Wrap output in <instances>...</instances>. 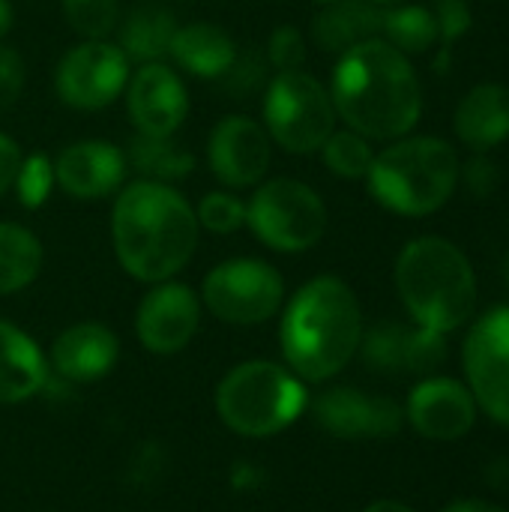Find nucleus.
<instances>
[{
    "label": "nucleus",
    "mask_w": 509,
    "mask_h": 512,
    "mask_svg": "<svg viewBox=\"0 0 509 512\" xmlns=\"http://www.w3.org/2000/svg\"><path fill=\"white\" fill-rule=\"evenodd\" d=\"M273 141L264 123L246 114L222 117L207 138L210 174L228 189H255L270 168Z\"/></svg>",
    "instance_id": "ddd939ff"
},
{
    "label": "nucleus",
    "mask_w": 509,
    "mask_h": 512,
    "mask_svg": "<svg viewBox=\"0 0 509 512\" xmlns=\"http://www.w3.org/2000/svg\"><path fill=\"white\" fill-rule=\"evenodd\" d=\"M240 48L234 42V36L213 24V21H189V24H177L168 57L189 72L192 78L201 81H219L237 60Z\"/></svg>",
    "instance_id": "412c9836"
},
{
    "label": "nucleus",
    "mask_w": 509,
    "mask_h": 512,
    "mask_svg": "<svg viewBox=\"0 0 509 512\" xmlns=\"http://www.w3.org/2000/svg\"><path fill=\"white\" fill-rule=\"evenodd\" d=\"M315 420L336 438H387L402 429V408L393 399L354 387H333L315 399Z\"/></svg>",
    "instance_id": "dca6fc26"
},
{
    "label": "nucleus",
    "mask_w": 509,
    "mask_h": 512,
    "mask_svg": "<svg viewBox=\"0 0 509 512\" xmlns=\"http://www.w3.org/2000/svg\"><path fill=\"white\" fill-rule=\"evenodd\" d=\"M267 60L276 72H294L306 63V39L294 24H279L267 39Z\"/></svg>",
    "instance_id": "473e14b6"
},
{
    "label": "nucleus",
    "mask_w": 509,
    "mask_h": 512,
    "mask_svg": "<svg viewBox=\"0 0 509 512\" xmlns=\"http://www.w3.org/2000/svg\"><path fill=\"white\" fill-rule=\"evenodd\" d=\"M129 57L111 39H81L54 69V93L75 111H102L126 90Z\"/></svg>",
    "instance_id": "9d476101"
},
{
    "label": "nucleus",
    "mask_w": 509,
    "mask_h": 512,
    "mask_svg": "<svg viewBox=\"0 0 509 512\" xmlns=\"http://www.w3.org/2000/svg\"><path fill=\"white\" fill-rule=\"evenodd\" d=\"M177 30V18L168 6L156 0H144L132 6L120 21H117V45L129 57V63H156L168 57L171 39Z\"/></svg>",
    "instance_id": "4be33fe9"
},
{
    "label": "nucleus",
    "mask_w": 509,
    "mask_h": 512,
    "mask_svg": "<svg viewBox=\"0 0 509 512\" xmlns=\"http://www.w3.org/2000/svg\"><path fill=\"white\" fill-rule=\"evenodd\" d=\"M366 3H372V6H378V9H390V6H399V3H405V0H366Z\"/></svg>",
    "instance_id": "a19ab883"
},
{
    "label": "nucleus",
    "mask_w": 509,
    "mask_h": 512,
    "mask_svg": "<svg viewBox=\"0 0 509 512\" xmlns=\"http://www.w3.org/2000/svg\"><path fill=\"white\" fill-rule=\"evenodd\" d=\"M264 129L285 153H318L336 129L330 90L309 72H276L264 87Z\"/></svg>",
    "instance_id": "6e6552de"
},
{
    "label": "nucleus",
    "mask_w": 509,
    "mask_h": 512,
    "mask_svg": "<svg viewBox=\"0 0 509 512\" xmlns=\"http://www.w3.org/2000/svg\"><path fill=\"white\" fill-rule=\"evenodd\" d=\"M126 156L105 138H84L66 144L54 159V183L75 201H99L120 192L126 180Z\"/></svg>",
    "instance_id": "2eb2a0df"
},
{
    "label": "nucleus",
    "mask_w": 509,
    "mask_h": 512,
    "mask_svg": "<svg viewBox=\"0 0 509 512\" xmlns=\"http://www.w3.org/2000/svg\"><path fill=\"white\" fill-rule=\"evenodd\" d=\"M42 261V243L30 228L18 222H0V297L18 294L33 285Z\"/></svg>",
    "instance_id": "393cba45"
},
{
    "label": "nucleus",
    "mask_w": 509,
    "mask_h": 512,
    "mask_svg": "<svg viewBox=\"0 0 509 512\" xmlns=\"http://www.w3.org/2000/svg\"><path fill=\"white\" fill-rule=\"evenodd\" d=\"M219 420L240 438H273L291 429L309 405L306 381L285 363L246 360L222 375L213 396Z\"/></svg>",
    "instance_id": "423d86ee"
},
{
    "label": "nucleus",
    "mask_w": 509,
    "mask_h": 512,
    "mask_svg": "<svg viewBox=\"0 0 509 512\" xmlns=\"http://www.w3.org/2000/svg\"><path fill=\"white\" fill-rule=\"evenodd\" d=\"M120 339L99 321L69 324L51 345V369L72 384H96L114 372Z\"/></svg>",
    "instance_id": "a211bd4d"
},
{
    "label": "nucleus",
    "mask_w": 509,
    "mask_h": 512,
    "mask_svg": "<svg viewBox=\"0 0 509 512\" xmlns=\"http://www.w3.org/2000/svg\"><path fill=\"white\" fill-rule=\"evenodd\" d=\"M24 81H27V69L21 54L9 45H0V114H6L18 102Z\"/></svg>",
    "instance_id": "c9c22d12"
},
{
    "label": "nucleus",
    "mask_w": 509,
    "mask_h": 512,
    "mask_svg": "<svg viewBox=\"0 0 509 512\" xmlns=\"http://www.w3.org/2000/svg\"><path fill=\"white\" fill-rule=\"evenodd\" d=\"M54 162L45 153H27L21 156L18 174H15V192H18V204L27 210H39L51 189H54Z\"/></svg>",
    "instance_id": "c756f323"
},
{
    "label": "nucleus",
    "mask_w": 509,
    "mask_h": 512,
    "mask_svg": "<svg viewBox=\"0 0 509 512\" xmlns=\"http://www.w3.org/2000/svg\"><path fill=\"white\" fill-rule=\"evenodd\" d=\"M411 426L429 441H459L477 423V408L471 390L453 378H426L420 381L405 408Z\"/></svg>",
    "instance_id": "f3484780"
},
{
    "label": "nucleus",
    "mask_w": 509,
    "mask_h": 512,
    "mask_svg": "<svg viewBox=\"0 0 509 512\" xmlns=\"http://www.w3.org/2000/svg\"><path fill=\"white\" fill-rule=\"evenodd\" d=\"M363 357L369 366L381 372H399L405 369V348H408V327L402 324H378L369 330L360 342Z\"/></svg>",
    "instance_id": "c85d7f7f"
},
{
    "label": "nucleus",
    "mask_w": 509,
    "mask_h": 512,
    "mask_svg": "<svg viewBox=\"0 0 509 512\" xmlns=\"http://www.w3.org/2000/svg\"><path fill=\"white\" fill-rule=\"evenodd\" d=\"M444 512H507L504 507H495V504H486V501H456L450 504Z\"/></svg>",
    "instance_id": "4c0bfd02"
},
{
    "label": "nucleus",
    "mask_w": 509,
    "mask_h": 512,
    "mask_svg": "<svg viewBox=\"0 0 509 512\" xmlns=\"http://www.w3.org/2000/svg\"><path fill=\"white\" fill-rule=\"evenodd\" d=\"M201 306L231 327H255L285 306V279L264 258H228L201 282Z\"/></svg>",
    "instance_id": "1a4fd4ad"
},
{
    "label": "nucleus",
    "mask_w": 509,
    "mask_h": 512,
    "mask_svg": "<svg viewBox=\"0 0 509 512\" xmlns=\"http://www.w3.org/2000/svg\"><path fill=\"white\" fill-rule=\"evenodd\" d=\"M66 24L81 39H108L120 21V0H60Z\"/></svg>",
    "instance_id": "cd10ccee"
},
{
    "label": "nucleus",
    "mask_w": 509,
    "mask_h": 512,
    "mask_svg": "<svg viewBox=\"0 0 509 512\" xmlns=\"http://www.w3.org/2000/svg\"><path fill=\"white\" fill-rule=\"evenodd\" d=\"M312 3H315V6H321V9H324V6H333V3H339V0H312Z\"/></svg>",
    "instance_id": "79ce46f5"
},
{
    "label": "nucleus",
    "mask_w": 509,
    "mask_h": 512,
    "mask_svg": "<svg viewBox=\"0 0 509 512\" xmlns=\"http://www.w3.org/2000/svg\"><path fill=\"white\" fill-rule=\"evenodd\" d=\"M48 384V357L18 324L0 318V405L30 402Z\"/></svg>",
    "instance_id": "aec40b11"
},
{
    "label": "nucleus",
    "mask_w": 509,
    "mask_h": 512,
    "mask_svg": "<svg viewBox=\"0 0 509 512\" xmlns=\"http://www.w3.org/2000/svg\"><path fill=\"white\" fill-rule=\"evenodd\" d=\"M381 15L384 9L366 3V0H339L333 6H324L312 21V39L321 51L342 54L357 42H366L381 33Z\"/></svg>",
    "instance_id": "5701e85b"
},
{
    "label": "nucleus",
    "mask_w": 509,
    "mask_h": 512,
    "mask_svg": "<svg viewBox=\"0 0 509 512\" xmlns=\"http://www.w3.org/2000/svg\"><path fill=\"white\" fill-rule=\"evenodd\" d=\"M21 147L12 135L0 132V195H6L15 186V174L21 165Z\"/></svg>",
    "instance_id": "e433bc0d"
},
{
    "label": "nucleus",
    "mask_w": 509,
    "mask_h": 512,
    "mask_svg": "<svg viewBox=\"0 0 509 512\" xmlns=\"http://www.w3.org/2000/svg\"><path fill=\"white\" fill-rule=\"evenodd\" d=\"M396 291L417 327L438 333L459 330L477 306L474 267L444 237H417L399 252Z\"/></svg>",
    "instance_id": "20e7f679"
},
{
    "label": "nucleus",
    "mask_w": 509,
    "mask_h": 512,
    "mask_svg": "<svg viewBox=\"0 0 509 512\" xmlns=\"http://www.w3.org/2000/svg\"><path fill=\"white\" fill-rule=\"evenodd\" d=\"M360 342L363 309L354 288L339 276H315L303 282L282 309V360L306 384L336 378L354 360Z\"/></svg>",
    "instance_id": "7ed1b4c3"
},
{
    "label": "nucleus",
    "mask_w": 509,
    "mask_h": 512,
    "mask_svg": "<svg viewBox=\"0 0 509 512\" xmlns=\"http://www.w3.org/2000/svg\"><path fill=\"white\" fill-rule=\"evenodd\" d=\"M459 156L438 135L396 138L375 153L366 174L369 195L390 213L420 219L438 213L459 186Z\"/></svg>",
    "instance_id": "39448f33"
},
{
    "label": "nucleus",
    "mask_w": 509,
    "mask_h": 512,
    "mask_svg": "<svg viewBox=\"0 0 509 512\" xmlns=\"http://www.w3.org/2000/svg\"><path fill=\"white\" fill-rule=\"evenodd\" d=\"M381 33L402 54H423L441 39L435 12L429 6H417V3H399V6L384 9Z\"/></svg>",
    "instance_id": "a878e982"
},
{
    "label": "nucleus",
    "mask_w": 509,
    "mask_h": 512,
    "mask_svg": "<svg viewBox=\"0 0 509 512\" xmlns=\"http://www.w3.org/2000/svg\"><path fill=\"white\" fill-rule=\"evenodd\" d=\"M12 24H15V9H12V3H9V0H0V39L12 30Z\"/></svg>",
    "instance_id": "58836bf2"
},
{
    "label": "nucleus",
    "mask_w": 509,
    "mask_h": 512,
    "mask_svg": "<svg viewBox=\"0 0 509 512\" xmlns=\"http://www.w3.org/2000/svg\"><path fill=\"white\" fill-rule=\"evenodd\" d=\"M246 225L261 246L297 255L321 243L327 231V204L303 180H261L246 201Z\"/></svg>",
    "instance_id": "0eeeda50"
},
{
    "label": "nucleus",
    "mask_w": 509,
    "mask_h": 512,
    "mask_svg": "<svg viewBox=\"0 0 509 512\" xmlns=\"http://www.w3.org/2000/svg\"><path fill=\"white\" fill-rule=\"evenodd\" d=\"M126 114L141 135L171 138L189 117V90L162 60L141 63L126 81Z\"/></svg>",
    "instance_id": "4468645a"
},
{
    "label": "nucleus",
    "mask_w": 509,
    "mask_h": 512,
    "mask_svg": "<svg viewBox=\"0 0 509 512\" xmlns=\"http://www.w3.org/2000/svg\"><path fill=\"white\" fill-rule=\"evenodd\" d=\"M180 3H192V0H180Z\"/></svg>",
    "instance_id": "37998d69"
},
{
    "label": "nucleus",
    "mask_w": 509,
    "mask_h": 512,
    "mask_svg": "<svg viewBox=\"0 0 509 512\" xmlns=\"http://www.w3.org/2000/svg\"><path fill=\"white\" fill-rule=\"evenodd\" d=\"M201 225L195 207L171 186L132 180L111 207V246L117 264L144 285L168 282L198 252Z\"/></svg>",
    "instance_id": "f03ea898"
},
{
    "label": "nucleus",
    "mask_w": 509,
    "mask_h": 512,
    "mask_svg": "<svg viewBox=\"0 0 509 512\" xmlns=\"http://www.w3.org/2000/svg\"><path fill=\"white\" fill-rule=\"evenodd\" d=\"M321 159L342 180H366L372 159H375V150H372L369 138H363L360 132L333 129V135L321 147Z\"/></svg>",
    "instance_id": "bb28decb"
},
{
    "label": "nucleus",
    "mask_w": 509,
    "mask_h": 512,
    "mask_svg": "<svg viewBox=\"0 0 509 512\" xmlns=\"http://www.w3.org/2000/svg\"><path fill=\"white\" fill-rule=\"evenodd\" d=\"M465 375L483 411L509 426V306L486 312L465 339Z\"/></svg>",
    "instance_id": "9b49d317"
},
{
    "label": "nucleus",
    "mask_w": 509,
    "mask_h": 512,
    "mask_svg": "<svg viewBox=\"0 0 509 512\" xmlns=\"http://www.w3.org/2000/svg\"><path fill=\"white\" fill-rule=\"evenodd\" d=\"M327 90L336 117L369 141L405 138L423 114L417 69L381 36L342 51Z\"/></svg>",
    "instance_id": "f257e3e1"
},
{
    "label": "nucleus",
    "mask_w": 509,
    "mask_h": 512,
    "mask_svg": "<svg viewBox=\"0 0 509 512\" xmlns=\"http://www.w3.org/2000/svg\"><path fill=\"white\" fill-rule=\"evenodd\" d=\"M198 225L210 234H234L246 225V204L231 192H207L195 207Z\"/></svg>",
    "instance_id": "7c9ffc66"
},
{
    "label": "nucleus",
    "mask_w": 509,
    "mask_h": 512,
    "mask_svg": "<svg viewBox=\"0 0 509 512\" xmlns=\"http://www.w3.org/2000/svg\"><path fill=\"white\" fill-rule=\"evenodd\" d=\"M363 512H417L411 510L408 504H402V501H375V504H369Z\"/></svg>",
    "instance_id": "ea45409f"
},
{
    "label": "nucleus",
    "mask_w": 509,
    "mask_h": 512,
    "mask_svg": "<svg viewBox=\"0 0 509 512\" xmlns=\"http://www.w3.org/2000/svg\"><path fill=\"white\" fill-rule=\"evenodd\" d=\"M459 180L474 198H489L501 183V171L489 159V153H474L465 165H459Z\"/></svg>",
    "instance_id": "72a5a7b5"
},
{
    "label": "nucleus",
    "mask_w": 509,
    "mask_h": 512,
    "mask_svg": "<svg viewBox=\"0 0 509 512\" xmlns=\"http://www.w3.org/2000/svg\"><path fill=\"white\" fill-rule=\"evenodd\" d=\"M129 171H138L141 180H156V183H177L189 177L195 168V156L180 147L171 138H156V135H141L135 132L123 150Z\"/></svg>",
    "instance_id": "b1692460"
},
{
    "label": "nucleus",
    "mask_w": 509,
    "mask_h": 512,
    "mask_svg": "<svg viewBox=\"0 0 509 512\" xmlns=\"http://www.w3.org/2000/svg\"><path fill=\"white\" fill-rule=\"evenodd\" d=\"M435 21H438V36L444 45L462 39L471 24H474V15H471V6L468 0H435Z\"/></svg>",
    "instance_id": "f704fd0d"
},
{
    "label": "nucleus",
    "mask_w": 509,
    "mask_h": 512,
    "mask_svg": "<svg viewBox=\"0 0 509 512\" xmlns=\"http://www.w3.org/2000/svg\"><path fill=\"white\" fill-rule=\"evenodd\" d=\"M447 357V345H444V333L429 330V327H417L408 330V348H405V369L426 375L435 372Z\"/></svg>",
    "instance_id": "2f4dec72"
},
{
    "label": "nucleus",
    "mask_w": 509,
    "mask_h": 512,
    "mask_svg": "<svg viewBox=\"0 0 509 512\" xmlns=\"http://www.w3.org/2000/svg\"><path fill=\"white\" fill-rule=\"evenodd\" d=\"M459 141L474 153H492L509 138V87L483 81L471 87L453 117Z\"/></svg>",
    "instance_id": "6ab92c4d"
},
{
    "label": "nucleus",
    "mask_w": 509,
    "mask_h": 512,
    "mask_svg": "<svg viewBox=\"0 0 509 512\" xmlns=\"http://www.w3.org/2000/svg\"><path fill=\"white\" fill-rule=\"evenodd\" d=\"M201 327V297L183 282H156L135 309V336L144 351L174 357L189 348Z\"/></svg>",
    "instance_id": "f8f14e48"
}]
</instances>
